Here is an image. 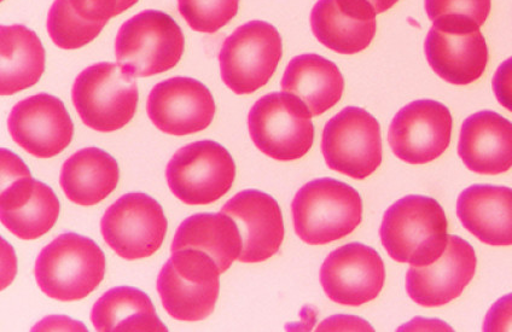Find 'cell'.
<instances>
[{
  "label": "cell",
  "mask_w": 512,
  "mask_h": 332,
  "mask_svg": "<svg viewBox=\"0 0 512 332\" xmlns=\"http://www.w3.org/2000/svg\"><path fill=\"white\" fill-rule=\"evenodd\" d=\"M429 66L453 85H470L484 75L488 48L484 34L474 23L434 22L424 44Z\"/></svg>",
  "instance_id": "14"
},
{
  "label": "cell",
  "mask_w": 512,
  "mask_h": 332,
  "mask_svg": "<svg viewBox=\"0 0 512 332\" xmlns=\"http://www.w3.org/2000/svg\"><path fill=\"white\" fill-rule=\"evenodd\" d=\"M296 235L311 246H324L352 234L363 219V201L351 185L331 178L302 186L292 203Z\"/></svg>",
  "instance_id": "2"
},
{
  "label": "cell",
  "mask_w": 512,
  "mask_h": 332,
  "mask_svg": "<svg viewBox=\"0 0 512 332\" xmlns=\"http://www.w3.org/2000/svg\"><path fill=\"white\" fill-rule=\"evenodd\" d=\"M319 278L331 301L358 307L380 295L386 281V269L374 248L363 243H349L329 254Z\"/></svg>",
  "instance_id": "15"
},
{
  "label": "cell",
  "mask_w": 512,
  "mask_h": 332,
  "mask_svg": "<svg viewBox=\"0 0 512 332\" xmlns=\"http://www.w3.org/2000/svg\"><path fill=\"white\" fill-rule=\"evenodd\" d=\"M444 208L432 197L400 198L384 213L380 236L389 256L401 264L428 266L439 260L448 244Z\"/></svg>",
  "instance_id": "1"
},
{
  "label": "cell",
  "mask_w": 512,
  "mask_h": 332,
  "mask_svg": "<svg viewBox=\"0 0 512 332\" xmlns=\"http://www.w3.org/2000/svg\"><path fill=\"white\" fill-rule=\"evenodd\" d=\"M168 223L164 208L143 192L121 196L103 215L104 241L120 258L135 261L154 255L162 246Z\"/></svg>",
  "instance_id": "12"
},
{
  "label": "cell",
  "mask_w": 512,
  "mask_h": 332,
  "mask_svg": "<svg viewBox=\"0 0 512 332\" xmlns=\"http://www.w3.org/2000/svg\"><path fill=\"white\" fill-rule=\"evenodd\" d=\"M221 272L215 261L196 249L172 252L157 278V291L171 317L200 322L214 311Z\"/></svg>",
  "instance_id": "5"
},
{
  "label": "cell",
  "mask_w": 512,
  "mask_h": 332,
  "mask_svg": "<svg viewBox=\"0 0 512 332\" xmlns=\"http://www.w3.org/2000/svg\"><path fill=\"white\" fill-rule=\"evenodd\" d=\"M91 320L98 332H167L153 302L142 290L118 287L107 291L92 308Z\"/></svg>",
  "instance_id": "27"
},
{
  "label": "cell",
  "mask_w": 512,
  "mask_h": 332,
  "mask_svg": "<svg viewBox=\"0 0 512 332\" xmlns=\"http://www.w3.org/2000/svg\"><path fill=\"white\" fill-rule=\"evenodd\" d=\"M312 114L304 103L285 92L261 97L250 109V137L261 153L277 161H295L311 150L314 142Z\"/></svg>",
  "instance_id": "8"
},
{
  "label": "cell",
  "mask_w": 512,
  "mask_h": 332,
  "mask_svg": "<svg viewBox=\"0 0 512 332\" xmlns=\"http://www.w3.org/2000/svg\"><path fill=\"white\" fill-rule=\"evenodd\" d=\"M196 249L215 261L221 273L228 271L242 252V237L228 214L201 213L185 219L174 235L172 252Z\"/></svg>",
  "instance_id": "25"
},
{
  "label": "cell",
  "mask_w": 512,
  "mask_h": 332,
  "mask_svg": "<svg viewBox=\"0 0 512 332\" xmlns=\"http://www.w3.org/2000/svg\"><path fill=\"white\" fill-rule=\"evenodd\" d=\"M10 136L39 159L60 155L72 143L74 125L60 98L39 93L16 104L8 120Z\"/></svg>",
  "instance_id": "16"
},
{
  "label": "cell",
  "mask_w": 512,
  "mask_h": 332,
  "mask_svg": "<svg viewBox=\"0 0 512 332\" xmlns=\"http://www.w3.org/2000/svg\"><path fill=\"white\" fill-rule=\"evenodd\" d=\"M0 34V95L13 96L43 77L45 49L37 33L26 26H2Z\"/></svg>",
  "instance_id": "26"
},
{
  "label": "cell",
  "mask_w": 512,
  "mask_h": 332,
  "mask_svg": "<svg viewBox=\"0 0 512 332\" xmlns=\"http://www.w3.org/2000/svg\"><path fill=\"white\" fill-rule=\"evenodd\" d=\"M184 48L182 28L159 10H145L126 21L115 42L119 66L136 78L171 71L182 58Z\"/></svg>",
  "instance_id": "4"
},
{
  "label": "cell",
  "mask_w": 512,
  "mask_h": 332,
  "mask_svg": "<svg viewBox=\"0 0 512 332\" xmlns=\"http://www.w3.org/2000/svg\"><path fill=\"white\" fill-rule=\"evenodd\" d=\"M72 99L86 126L110 133L124 128L136 115L139 91L135 79L119 64L102 62L78 75Z\"/></svg>",
  "instance_id": "6"
},
{
  "label": "cell",
  "mask_w": 512,
  "mask_h": 332,
  "mask_svg": "<svg viewBox=\"0 0 512 332\" xmlns=\"http://www.w3.org/2000/svg\"><path fill=\"white\" fill-rule=\"evenodd\" d=\"M106 271V256L98 244L73 232L58 236L36 262L39 288L62 302L84 300L100 287Z\"/></svg>",
  "instance_id": "3"
},
{
  "label": "cell",
  "mask_w": 512,
  "mask_h": 332,
  "mask_svg": "<svg viewBox=\"0 0 512 332\" xmlns=\"http://www.w3.org/2000/svg\"><path fill=\"white\" fill-rule=\"evenodd\" d=\"M168 186L178 200L205 206L228 194L236 178V163L223 145L195 142L180 148L166 168Z\"/></svg>",
  "instance_id": "10"
},
{
  "label": "cell",
  "mask_w": 512,
  "mask_h": 332,
  "mask_svg": "<svg viewBox=\"0 0 512 332\" xmlns=\"http://www.w3.org/2000/svg\"><path fill=\"white\" fill-rule=\"evenodd\" d=\"M376 11L364 0H318L311 13L314 36L341 55H356L375 38Z\"/></svg>",
  "instance_id": "20"
},
{
  "label": "cell",
  "mask_w": 512,
  "mask_h": 332,
  "mask_svg": "<svg viewBox=\"0 0 512 332\" xmlns=\"http://www.w3.org/2000/svg\"><path fill=\"white\" fill-rule=\"evenodd\" d=\"M450 109L433 99H420L399 110L388 132L393 153L410 165H426L451 143Z\"/></svg>",
  "instance_id": "13"
},
{
  "label": "cell",
  "mask_w": 512,
  "mask_h": 332,
  "mask_svg": "<svg viewBox=\"0 0 512 332\" xmlns=\"http://www.w3.org/2000/svg\"><path fill=\"white\" fill-rule=\"evenodd\" d=\"M120 168L114 157L98 148H85L64 162L61 188L69 201L95 206L106 200L118 186Z\"/></svg>",
  "instance_id": "24"
},
{
  "label": "cell",
  "mask_w": 512,
  "mask_h": 332,
  "mask_svg": "<svg viewBox=\"0 0 512 332\" xmlns=\"http://www.w3.org/2000/svg\"><path fill=\"white\" fill-rule=\"evenodd\" d=\"M3 184L0 219L23 241L48 234L60 217V201L48 185L32 178L25 163L3 149Z\"/></svg>",
  "instance_id": "7"
},
{
  "label": "cell",
  "mask_w": 512,
  "mask_h": 332,
  "mask_svg": "<svg viewBox=\"0 0 512 332\" xmlns=\"http://www.w3.org/2000/svg\"><path fill=\"white\" fill-rule=\"evenodd\" d=\"M282 92L299 98L312 116H319L336 106L345 91L339 67L316 54L293 58L285 69Z\"/></svg>",
  "instance_id": "23"
},
{
  "label": "cell",
  "mask_w": 512,
  "mask_h": 332,
  "mask_svg": "<svg viewBox=\"0 0 512 332\" xmlns=\"http://www.w3.org/2000/svg\"><path fill=\"white\" fill-rule=\"evenodd\" d=\"M493 91L498 102L512 113V57L500 64L494 74Z\"/></svg>",
  "instance_id": "33"
},
{
  "label": "cell",
  "mask_w": 512,
  "mask_h": 332,
  "mask_svg": "<svg viewBox=\"0 0 512 332\" xmlns=\"http://www.w3.org/2000/svg\"><path fill=\"white\" fill-rule=\"evenodd\" d=\"M322 153L331 170L368 178L382 163L381 126L365 109L347 107L325 125Z\"/></svg>",
  "instance_id": "11"
},
{
  "label": "cell",
  "mask_w": 512,
  "mask_h": 332,
  "mask_svg": "<svg viewBox=\"0 0 512 332\" xmlns=\"http://www.w3.org/2000/svg\"><path fill=\"white\" fill-rule=\"evenodd\" d=\"M212 92L201 81L174 77L161 81L148 97L153 124L167 135L183 137L206 130L215 115Z\"/></svg>",
  "instance_id": "17"
},
{
  "label": "cell",
  "mask_w": 512,
  "mask_h": 332,
  "mask_svg": "<svg viewBox=\"0 0 512 332\" xmlns=\"http://www.w3.org/2000/svg\"><path fill=\"white\" fill-rule=\"evenodd\" d=\"M283 55L281 34L265 21H250L225 39L219 62L224 84L236 95H252L269 83Z\"/></svg>",
  "instance_id": "9"
},
{
  "label": "cell",
  "mask_w": 512,
  "mask_h": 332,
  "mask_svg": "<svg viewBox=\"0 0 512 332\" xmlns=\"http://www.w3.org/2000/svg\"><path fill=\"white\" fill-rule=\"evenodd\" d=\"M106 25V22L84 20L69 7L67 0H55L49 11L50 37L63 50H77L90 44L100 36Z\"/></svg>",
  "instance_id": "28"
},
{
  "label": "cell",
  "mask_w": 512,
  "mask_h": 332,
  "mask_svg": "<svg viewBox=\"0 0 512 332\" xmlns=\"http://www.w3.org/2000/svg\"><path fill=\"white\" fill-rule=\"evenodd\" d=\"M492 0H426L429 20L461 21L481 27L490 16Z\"/></svg>",
  "instance_id": "30"
},
{
  "label": "cell",
  "mask_w": 512,
  "mask_h": 332,
  "mask_svg": "<svg viewBox=\"0 0 512 332\" xmlns=\"http://www.w3.org/2000/svg\"><path fill=\"white\" fill-rule=\"evenodd\" d=\"M240 0H178L180 15L196 32L215 33L234 19Z\"/></svg>",
  "instance_id": "29"
},
{
  "label": "cell",
  "mask_w": 512,
  "mask_h": 332,
  "mask_svg": "<svg viewBox=\"0 0 512 332\" xmlns=\"http://www.w3.org/2000/svg\"><path fill=\"white\" fill-rule=\"evenodd\" d=\"M69 7L84 20L106 22L125 13L138 0H67Z\"/></svg>",
  "instance_id": "31"
},
{
  "label": "cell",
  "mask_w": 512,
  "mask_h": 332,
  "mask_svg": "<svg viewBox=\"0 0 512 332\" xmlns=\"http://www.w3.org/2000/svg\"><path fill=\"white\" fill-rule=\"evenodd\" d=\"M364 2L370 4L376 11V14H383L387 10L392 9L399 0H364Z\"/></svg>",
  "instance_id": "34"
},
{
  "label": "cell",
  "mask_w": 512,
  "mask_h": 332,
  "mask_svg": "<svg viewBox=\"0 0 512 332\" xmlns=\"http://www.w3.org/2000/svg\"><path fill=\"white\" fill-rule=\"evenodd\" d=\"M477 265L473 246L458 236H448L439 260L428 266H411L406 291L417 305L441 307L461 296L473 281Z\"/></svg>",
  "instance_id": "18"
},
{
  "label": "cell",
  "mask_w": 512,
  "mask_h": 332,
  "mask_svg": "<svg viewBox=\"0 0 512 332\" xmlns=\"http://www.w3.org/2000/svg\"><path fill=\"white\" fill-rule=\"evenodd\" d=\"M458 154L477 174L508 172L512 167V122L490 110L469 116L462 126Z\"/></svg>",
  "instance_id": "21"
},
{
  "label": "cell",
  "mask_w": 512,
  "mask_h": 332,
  "mask_svg": "<svg viewBox=\"0 0 512 332\" xmlns=\"http://www.w3.org/2000/svg\"><path fill=\"white\" fill-rule=\"evenodd\" d=\"M484 331H512V293L503 296L488 311L485 318Z\"/></svg>",
  "instance_id": "32"
},
{
  "label": "cell",
  "mask_w": 512,
  "mask_h": 332,
  "mask_svg": "<svg viewBox=\"0 0 512 332\" xmlns=\"http://www.w3.org/2000/svg\"><path fill=\"white\" fill-rule=\"evenodd\" d=\"M235 220L242 237L241 262L258 264L276 255L281 249L285 230L278 202L259 190H244L221 208Z\"/></svg>",
  "instance_id": "19"
},
{
  "label": "cell",
  "mask_w": 512,
  "mask_h": 332,
  "mask_svg": "<svg viewBox=\"0 0 512 332\" xmlns=\"http://www.w3.org/2000/svg\"><path fill=\"white\" fill-rule=\"evenodd\" d=\"M457 215L477 240L490 246H512V189L476 184L458 197Z\"/></svg>",
  "instance_id": "22"
}]
</instances>
